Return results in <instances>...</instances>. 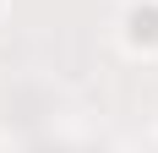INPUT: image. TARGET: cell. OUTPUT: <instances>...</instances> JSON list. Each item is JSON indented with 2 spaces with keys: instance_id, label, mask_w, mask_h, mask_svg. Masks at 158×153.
Returning a JSON list of instances; mask_svg holds the SVG:
<instances>
[{
  "instance_id": "cell-1",
  "label": "cell",
  "mask_w": 158,
  "mask_h": 153,
  "mask_svg": "<svg viewBox=\"0 0 158 153\" xmlns=\"http://www.w3.org/2000/svg\"><path fill=\"white\" fill-rule=\"evenodd\" d=\"M120 44L136 60L158 55V0H126L120 6Z\"/></svg>"
},
{
  "instance_id": "cell-2",
  "label": "cell",
  "mask_w": 158,
  "mask_h": 153,
  "mask_svg": "<svg viewBox=\"0 0 158 153\" xmlns=\"http://www.w3.org/2000/svg\"><path fill=\"white\" fill-rule=\"evenodd\" d=\"M0 11H6V0H0Z\"/></svg>"
}]
</instances>
